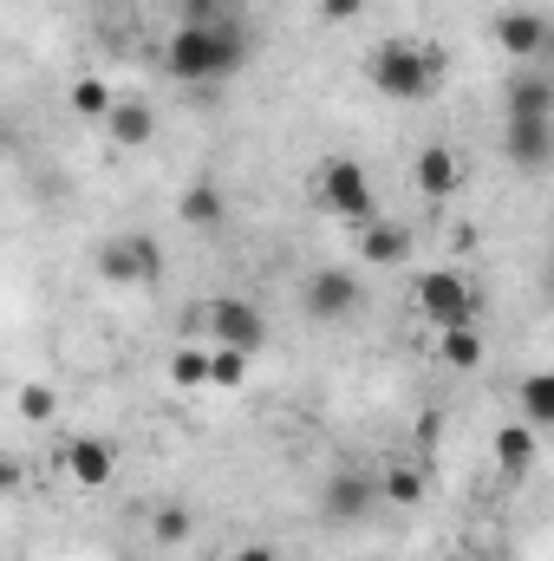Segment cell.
Returning <instances> with one entry per match:
<instances>
[{"label": "cell", "mask_w": 554, "mask_h": 561, "mask_svg": "<svg viewBox=\"0 0 554 561\" xmlns=\"http://www.w3.org/2000/svg\"><path fill=\"white\" fill-rule=\"evenodd\" d=\"M516 405H522V424L554 431V366L549 373H529V379L516 386Z\"/></svg>", "instance_id": "cell-18"}, {"label": "cell", "mask_w": 554, "mask_h": 561, "mask_svg": "<svg viewBox=\"0 0 554 561\" xmlns=\"http://www.w3.org/2000/svg\"><path fill=\"white\" fill-rule=\"evenodd\" d=\"M249 53H255L249 20H235V26H176L163 39V72L176 85H222L249 66Z\"/></svg>", "instance_id": "cell-1"}, {"label": "cell", "mask_w": 554, "mask_h": 561, "mask_svg": "<svg viewBox=\"0 0 554 561\" xmlns=\"http://www.w3.org/2000/svg\"><path fill=\"white\" fill-rule=\"evenodd\" d=\"M307 196H313V209H326V216H339V222H353V229L379 216V190H372V176H366L359 157H326V163H313Z\"/></svg>", "instance_id": "cell-4"}, {"label": "cell", "mask_w": 554, "mask_h": 561, "mask_svg": "<svg viewBox=\"0 0 554 561\" xmlns=\"http://www.w3.org/2000/svg\"><path fill=\"white\" fill-rule=\"evenodd\" d=\"M183 340L196 346H235V353H262L268 346V313L255 300H235V294H216V300H196L183 313Z\"/></svg>", "instance_id": "cell-3"}, {"label": "cell", "mask_w": 554, "mask_h": 561, "mask_svg": "<svg viewBox=\"0 0 554 561\" xmlns=\"http://www.w3.org/2000/svg\"><path fill=\"white\" fill-rule=\"evenodd\" d=\"M53 412H59L53 386H20V419H26V424H46Z\"/></svg>", "instance_id": "cell-26"}, {"label": "cell", "mask_w": 554, "mask_h": 561, "mask_svg": "<svg viewBox=\"0 0 554 561\" xmlns=\"http://www.w3.org/2000/svg\"><path fill=\"white\" fill-rule=\"evenodd\" d=\"M412 183H417V196L450 203V196L463 190V157H457L450 144H424V150L412 157Z\"/></svg>", "instance_id": "cell-11"}, {"label": "cell", "mask_w": 554, "mask_h": 561, "mask_svg": "<svg viewBox=\"0 0 554 561\" xmlns=\"http://www.w3.org/2000/svg\"><path fill=\"white\" fill-rule=\"evenodd\" d=\"M443 72H450V59H443L437 39H385V46L366 53V79H372V92L392 99V105H424V99H437V92H443Z\"/></svg>", "instance_id": "cell-2"}, {"label": "cell", "mask_w": 554, "mask_h": 561, "mask_svg": "<svg viewBox=\"0 0 554 561\" xmlns=\"http://www.w3.org/2000/svg\"><path fill=\"white\" fill-rule=\"evenodd\" d=\"M92 268L112 280V287H143V280H163L170 255H163V242H157V236H143V229H125V236L99 242Z\"/></svg>", "instance_id": "cell-6"}, {"label": "cell", "mask_w": 554, "mask_h": 561, "mask_svg": "<svg viewBox=\"0 0 554 561\" xmlns=\"http://www.w3.org/2000/svg\"><path fill=\"white\" fill-rule=\"evenodd\" d=\"M66 105H72L79 118H99V125H105L118 99H112V85H105L99 72H85V79H72V92H66Z\"/></svg>", "instance_id": "cell-19"}, {"label": "cell", "mask_w": 554, "mask_h": 561, "mask_svg": "<svg viewBox=\"0 0 554 561\" xmlns=\"http://www.w3.org/2000/svg\"><path fill=\"white\" fill-rule=\"evenodd\" d=\"M379 496H385L392 510H417V503H424V470H417V463H392V470L379 477Z\"/></svg>", "instance_id": "cell-21"}, {"label": "cell", "mask_w": 554, "mask_h": 561, "mask_svg": "<svg viewBox=\"0 0 554 561\" xmlns=\"http://www.w3.org/2000/svg\"><path fill=\"white\" fill-rule=\"evenodd\" d=\"M66 477H72L79 490H105V483L118 477L112 437H72V444H66Z\"/></svg>", "instance_id": "cell-15"}, {"label": "cell", "mask_w": 554, "mask_h": 561, "mask_svg": "<svg viewBox=\"0 0 554 561\" xmlns=\"http://www.w3.org/2000/svg\"><path fill=\"white\" fill-rule=\"evenodd\" d=\"M176 222L196 229V236H216V229L229 222V196H222V183H216V176H196V183L176 196Z\"/></svg>", "instance_id": "cell-14"}, {"label": "cell", "mask_w": 554, "mask_h": 561, "mask_svg": "<svg viewBox=\"0 0 554 561\" xmlns=\"http://www.w3.org/2000/svg\"><path fill=\"white\" fill-rule=\"evenodd\" d=\"M150 536H157L163 549H183V542L196 536V523H189V510H183V503H163V510L150 516Z\"/></svg>", "instance_id": "cell-25"}, {"label": "cell", "mask_w": 554, "mask_h": 561, "mask_svg": "<svg viewBox=\"0 0 554 561\" xmlns=\"http://www.w3.org/2000/svg\"><path fill=\"white\" fill-rule=\"evenodd\" d=\"M359 294H366V280L353 275V268H313L307 287H300V307L313 320H346L359 307Z\"/></svg>", "instance_id": "cell-9"}, {"label": "cell", "mask_w": 554, "mask_h": 561, "mask_svg": "<svg viewBox=\"0 0 554 561\" xmlns=\"http://www.w3.org/2000/svg\"><path fill=\"white\" fill-rule=\"evenodd\" d=\"M372 503H385V496H379V477H366V470H333L326 490H320V516L326 523H366Z\"/></svg>", "instance_id": "cell-8"}, {"label": "cell", "mask_w": 554, "mask_h": 561, "mask_svg": "<svg viewBox=\"0 0 554 561\" xmlns=\"http://www.w3.org/2000/svg\"><path fill=\"white\" fill-rule=\"evenodd\" d=\"M503 118H554V79L542 66H516L503 85Z\"/></svg>", "instance_id": "cell-13"}, {"label": "cell", "mask_w": 554, "mask_h": 561, "mask_svg": "<svg viewBox=\"0 0 554 561\" xmlns=\"http://www.w3.org/2000/svg\"><path fill=\"white\" fill-rule=\"evenodd\" d=\"M366 7H372V0H320V20H326V26H346V20H359Z\"/></svg>", "instance_id": "cell-27"}, {"label": "cell", "mask_w": 554, "mask_h": 561, "mask_svg": "<svg viewBox=\"0 0 554 561\" xmlns=\"http://www.w3.org/2000/svg\"><path fill=\"white\" fill-rule=\"evenodd\" d=\"M549 287H554V249H549Z\"/></svg>", "instance_id": "cell-29"}, {"label": "cell", "mask_w": 554, "mask_h": 561, "mask_svg": "<svg viewBox=\"0 0 554 561\" xmlns=\"http://www.w3.org/2000/svg\"><path fill=\"white\" fill-rule=\"evenodd\" d=\"M437 353H443V366L476 373V366H483V333H476V327H450V333H437Z\"/></svg>", "instance_id": "cell-20"}, {"label": "cell", "mask_w": 554, "mask_h": 561, "mask_svg": "<svg viewBox=\"0 0 554 561\" xmlns=\"http://www.w3.org/2000/svg\"><path fill=\"white\" fill-rule=\"evenodd\" d=\"M489 33H496V46H503L509 66H542L554 53V20L535 13V7H503Z\"/></svg>", "instance_id": "cell-7"}, {"label": "cell", "mask_w": 554, "mask_h": 561, "mask_svg": "<svg viewBox=\"0 0 554 561\" xmlns=\"http://www.w3.org/2000/svg\"><path fill=\"white\" fill-rule=\"evenodd\" d=\"M229 561H280V556H275V542H242Z\"/></svg>", "instance_id": "cell-28"}, {"label": "cell", "mask_w": 554, "mask_h": 561, "mask_svg": "<svg viewBox=\"0 0 554 561\" xmlns=\"http://www.w3.org/2000/svg\"><path fill=\"white\" fill-rule=\"evenodd\" d=\"M105 138L118 144V150H143V144L157 138L150 105H138V99H118V105H112V118H105Z\"/></svg>", "instance_id": "cell-16"}, {"label": "cell", "mask_w": 554, "mask_h": 561, "mask_svg": "<svg viewBox=\"0 0 554 561\" xmlns=\"http://www.w3.org/2000/svg\"><path fill=\"white\" fill-rule=\"evenodd\" d=\"M503 157L522 176H542L554 163V118H503Z\"/></svg>", "instance_id": "cell-10"}, {"label": "cell", "mask_w": 554, "mask_h": 561, "mask_svg": "<svg viewBox=\"0 0 554 561\" xmlns=\"http://www.w3.org/2000/svg\"><path fill=\"white\" fill-rule=\"evenodd\" d=\"M242 0H176V26H235Z\"/></svg>", "instance_id": "cell-22"}, {"label": "cell", "mask_w": 554, "mask_h": 561, "mask_svg": "<svg viewBox=\"0 0 554 561\" xmlns=\"http://www.w3.org/2000/svg\"><path fill=\"white\" fill-rule=\"evenodd\" d=\"M489 444H496V470H503V477H529V470H535V424H522V419L503 424Z\"/></svg>", "instance_id": "cell-17"}, {"label": "cell", "mask_w": 554, "mask_h": 561, "mask_svg": "<svg viewBox=\"0 0 554 561\" xmlns=\"http://www.w3.org/2000/svg\"><path fill=\"white\" fill-rule=\"evenodd\" d=\"M170 379H176L183 392H203V386H209V346H183V353H170Z\"/></svg>", "instance_id": "cell-24"}, {"label": "cell", "mask_w": 554, "mask_h": 561, "mask_svg": "<svg viewBox=\"0 0 554 561\" xmlns=\"http://www.w3.org/2000/svg\"><path fill=\"white\" fill-rule=\"evenodd\" d=\"M249 366H255V353H235V346H209V386H216V392H235V386L249 379Z\"/></svg>", "instance_id": "cell-23"}, {"label": "cell", "mask_w": 554, "mask_h": 561, "mask_svg": "<svg viewBox=\"0 0 554 561\" xmlns=\"http://www.w3.org/2000/svg\"><path fill=\"white\" fill-rule=\"evenodd\" d=\"M353 249H359V262H366V268H399V262L412 255V229H405V222H392V216H372V222H359V229H353Z\"/></svg>", "instance_id": "cell-12"}, {"label": "cell", "mask_w": 554, "mask_h": 561, "mask_svg": "<svg viewBox=\"0 0 554 561\" xmlns=\"http://www.w3.org/2000/svg\"><path fill=\"white\" fill-rule=\"evenodd\" d=\"M412 307L424 327H437V333H450V327H476V280L457 275V268H424L412 280Z\"/></svg>", "instance_id": "cell-5"}]
</instances>
